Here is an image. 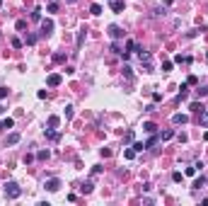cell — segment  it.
<instances>
[{"mask_svg":"<svg viewBox=\"0 0 208 206\" xmlns=\"http://www.w3.org/2000/svg\"><path fill=\"white\" fill-rule=\"evenodd\" d=\"M3 189H5V197H8V199H17L19 194H22V189L17 187V182H5V187H3Z\"/></svg>","mask_w":208,"mask_h":206,"instance_id":"cell-1","label":"cell"},{"mask_svg":"<svg viewBox=\"0 0 208 206\" xmlns=\"http://www.w3.org/2000/svg\"><path fill=\"white\" fill-rule=\"evenodd\" d=\"M136 51H138V58H140V63H145V70H150V61H153L150 51H143V49H136Z\"/></svg>","mask_w":208,"mask_h":206,"instance_id":"cell-2","label":"cell"},{"mask_svg":"<svg viewBox=\"0 0 208 206\" xmlns=\"http://www.w3.org/2000/svg\"><path fill=\"white\" fill-rule=\"evenodd\" d=\"M61 83H63V78H61L58 73H51L48 78H46V85H48V87H58Z\"/></svg>","mask_w":208,"mask_h":206,"instance_id":"cell-3","label":"cell"},{"mask_svg":"<svg viewBox=\"0 0 208 206\" xmlns=\"http://www.w3.org/2000/svg\"><path fill=\"white\" fill-rule=\"evenodd\" d=\"M44 187L48 189V192H58V189H61V179H58V177L46 179V184H44Z\"/></svg>","mask_w":208,"mask_h":206,"instance_id":"cell-4","label":"cell"},{"mask_svg":"<svg viewBox=\"0 0 208 206\" xmlns=\"http://www.w3.org/2000/svg\"><path fill=\"white\" fill-rule=\"evenodd\" d=\"M109 37H111L114 41H116V39H121V37H124V29L119 27V24H111V27H109Z\"/></svg>","mask_w":208,"mask_h":206,"instance_id":"cell-5","label":"cell"},{"mask_svg":"<svg viewBox=\"0 0 208 206\" xmlns=\"http://www.w3.org/2000/svg\"><path fill=\"white\" fill-rule=\"evenodd\" d=\"M199 126H201V129H208V112H206V109H201V112H199Z\"/></svg>","mask_w":208,"mask_h":206,"instance_id":"cell-6","label":"cell"},{"mask_svg":"<svg viewBox=\"0 0 208 206\" xmlns=\"http://www.w3.org/2000/svg\"><path fill=\"white\" fill-rule=\"evenodd\" d=\"M41 32H44V34L53 32V19H41Z\"/></svg>","mask_w":208,"mask_h":206,"instance_id":"cell-7","label":"cell"},{"mask_svg":"<svg viewBox=\"0 0 208 206\" xmlns=\"http://www.w3.org/2000/svg\"><path fill=\"white\" fill-rule=\"evenodd\" d=\"M186 121H189V116H186V114H174V116H172V124H177V126H179V124L184 126Z\"/></svg>","mask_w":208,"mask_h":206,"instance_id":"cell-8","label":"cell"},{"mask_svg":"<svg viewBox=\"0 0 208 206\" xmlns=\"http://www.w3.org/2000/svg\"><path fill=\"white\" fill-rule=\"evenodd\" d=\"M44 136H46L48 141H58V138H61V133H58V131H53V129H46V131H44Z\"/></svg>","mask_w":208,"mask_h":206,"instance_id":"cell-9","label":"cell"},{"mask_svg":"<svg viewBox=\"0 0 208 206\" xmlns=\"http://www.w3.org/2000/svg\"><path fill=\"white\" fill-rule=\"evenodd\" d=\"M143 131H145V133H155V131H157L155 121H145V124H143Z\"/></svg>","mask_w":208,"mask_h":206,"instance_id":"cell-10","label":"cell"},{"mask_svg":"<svg viewBox=\"0 0 208 206\" xmlns=\"http://www.w3.org/2000/svg\"><path fill=\"white\" fill-rule=\"evenodd\" d=\"M179 90H181V92H179V97H177V100L181 102V100H186V97H189V83H186V85H181Z\"/></svg>","mask_w":208,"mask_h":206,"instance_id":"cell-11","label":"cell"},{"mask_svg":"<svg viewBox=\"0 0 208 206\" xmlns=\"http://www.w3.org/2000/svg\"><path fill=\"white\" fill-rule=\"evenodd\" d=\"M58 124H61V119H58L56 114H51V116H48V129H58Z\"/></svg>","mask_w":208,"mask_h":206,"instance_id":"cell-12","label":"cell"},{"mask_svg":"<svg viewBox=\"0 0 208 206\" xmlns=\"http://www.w3.org/2000/svg\"><path fill=\"white\" fill-rule=\"evenodd\" d=\"M157 141H160V136H157V133H153L150 138L145 141V148H153V146H155V143H157Z\"/></svg>","mask_w":208,"mask_h":206,"instance_id":"cell-13","label":"cell"},{"mask_svg":"<svg viewBox=\"0 0 208 206\" xmlns=\"http://www.w3.org/2000/svg\"><path fill=\"white\" fill-rule=\"evenodd\" d=\"M111 10L114 12H121L124 10V0H111Z\"/></svg>","mask_w":208,"mask_h":206,"instance_id":"cell-14","label":"cell"},{"mask_svg":"<svg viewBox=\"0 0 208 206\" xmlns=\"http://www.w3.org/2000/svg\"><path fill=\"white\" fill-rule=\"evenodd\" d=\"M90 12H92V15H102V5H99V3H92Z\"/></svg>","mask_w":208,"mask_h":206,"instance_id":"cell-15","label":"cell"},{"mask_svg":"<svg viewBox=\"0 0 208 206\" xmlns=\"http://www.w3.org/2000/svg\"><path fill=\"white\" fill-rule=\"evenodd\" d=\"M121 70H124V78H126V80H131V78H133V68H131V66H124Z\"/></svg>","mask_w":208,"mask_h":206,"instance_id":"cell-16","label":"cell"},{"mask_svg":"<svg viewBox=\"0 0 208 206\" xmlns=\"http://www.w3.org/2000/svg\"><path fill=\"white\" fill-rule=\"evenodd\" d=\"M8 143H10V146L19 143V133H17V131H15V133H10V136H8Z\"/></svg>","mask_w":208,"mask_h":206,"instance_id":"cell-17","label":"cell"},{"mask_svg":"<svg viewBox=\"0 0 208 206\" xmlns=\"http://www.w3.org/2000/svg\"><path fill=\"white\" fill-rule=\"evenodd\" d=\"M174 63H191V56H174Z\"/></svg>","mask_w":208,"mask_h":206,"instance_id":"cell-18","label":"cell"},{"mask_svg":"<svg viewBox=\"0 0 208 206\" xmlns=\"http://www.w3.org/2000/svg\"><path fill=\"white\" fill-rule=\"evenodd\" d=\"M172 136H174V131H172V129H167V131H162V133H160V141H170Z\"/></svg>","mask_w":208,"mask_h":206,"instance_id":"cell-19","label":"cell"},{"mask_svg":"<svg viewBox=\"0 0 208 206\" xmlns=\"http://www.w3.org/2000/svg\"><path fill=\"white\" fill-rule=\"evenodd\" d=\"M12 126H15V119L5 116V119H3V129H12Z\"/></svg>","mask_w":208,"mask_h":206,"instance_id":"cell-20","label":"cell"},{"mask_svg":"<svg viewBox=\"0 0 208 206\" xmlns=\"http://www.w3.org/2000/svg\"><path fill=\"white\" fill-rule=\"evenodd\" d=\"M136 49H138V44L133 41V39H128V41H126V51L131 54V51H136Z\"/></svg>","mask_w":208,"mask_h":206,"instance_id":"cell-21","label":"cell"},{"mask_svg":"<svg viewBox=\"0 0 208 206\" xmlns=\"http://www.w3.org/2000/svg\"><path fill=\"white\" fill-rule=\"evenodd\" d=\"M124 158H126V160H133V158H136V150H133V148H126V150H124Z\"/></svg>","mask_w":208,"mask_h":206,"instance_id":"cell-22","label":"cell"},{"mask_svg":"<svg viewBox=\"0 0 208 206\" xmlns=\"http://www.w3.org/2000/svg\"><path fill=\"white\" fill-rule=\"evenodd\" d=\"M48 155H51L48 150H39V153H36V158H39V160H48Z\"/></svg>","mask_w":208,"mask_h":206,"instance_id":"cell-23","label":"cell"},{"mask_svg":"<svg viewBox=\"0 0 208 206\" xmlns=\"http://www.w3.org/2000/svg\"><path fill=\"white\" fill-rule=\"evenodd\" d=\"M15 27H17V32H24V29H27V22H24V19H17Z\"/></svg>","mask_w":208,"mask_h":206,"instance_id":"cell-24","label":"cell"},{"mask_svg":"<svg viewBox=\"0 0 208 206\" xmlns=\"http://www.w3.org/2000/svg\"><path fill=\"white\" fill-rule=\"evenodd\" d=\"M48 12H58V3H56V0H51V3H48Z\"/></svg>","mask_w":208,"mask_h":206,"instance_id":"cell-25","label":"cell"},{"mask_svg":"<svg viewBox=\"0 0 208 206\" xmlns=\"http://www.w3.org/2000/svg\"><path fill=\"white\" fill-rule=\"evenodd\" d=\"M82 41H85V29H82L80 34H78V41H75V46L80 49V46H82Z\"/></svg>","mask_w":208,"mask_h":206,"instance_id":"cell-26","label":"cell"},{"mask_svg":"<svg viewBox=\"0 0 208 206\" xmlns=\"http://www.w3.org/2000/svg\"><path fill=\"white\" fill-rule=\"evenodd\" d=\"M203 184H206V177H199L196 182H194V189H201Z\"/></svg>","mask_w":208,"mask_h":206,"instance_id":"cell-27","label":"cell"},{"mask_svg":"<svg viewBox=\"0 0 208 206\" xmlns=\"http://www.w3.org/2000/svg\"><path fill=\"white\" fill-rule=\"evenodd\" d=\"M172 70V61H165L162 63V73H170Z\"/></svg>","mask_w":208,"mask_h":206,"instance_id":"cell-28","label":"cell"},{"mask_svg":"<svg viewBox=\"0 0 208 206\" xmlns=\"http://www.w3.org/2000/svg\"><path fill=\"white\" fill-rule=\"evenodd\" d=\"M10 44H12V46H15V49H22V41H19L17 37H12V39H10Z\"/></svg>","mask_w":208,"mask_h":206,"instance_id":"cell-29","label":"cell"},{"mask_svg":"<svg viewBox=\"0 0 208 206\" xmlns=\"http://www.w3.org/2000/svg\"><path fill=\"white\" fill-rule=\"evenodd\" d=\"M73 116H75V112H73V107L68 104V107H65V119H73Z\"/></svg>","mask_w":208,"mask_h":206,"instance_id":"cell-30","label":"cell"},{"mask_svg":"<svg viewBox=\"0 0 208 206\" xmlns=\"http://www.w3.org/2000/svg\"><path fill=\"white\" fill-rule=\"evenodd\" d=\"M32 19H41V8H34V12H32Z\"/></svg>","mask_w":208,"mask_h":206,"instance_id":"cell-31","label":"cell"},{"mask_svg":"<svg viewBox=\"0 0 208 206\" xmlns=\"http://www.w3.org/2000/svg\"><path fill=\"white\" fill-rule=\"evenodd\" d=\"M111 51H114V54H119V56H121V54H124V51H121V46H119L116 41H114V44H111Z\"/></svg>","mask_w":208,"mask_h":206,"instance_id":"cell-32","label":"cell"},{"mask_svg":"<svg viewBox=\"0 0 208 206\" xmlns=\"http://www.w3.org/2000/svg\"><path fill=\"white\" fill-rule=\"evenodd\" d=\"M184 175H189V177H194V175H196V165H194V167H186V170H184Z\"/></svg>","mask_w":208,"mask_h":206,"instance_id":"cell-33","label":"cell"},{"mask_svg":"<svg viewBox=\"0 0 208 206\" xmlns=\"http://www.w3.org/2000/svg\"><path fill=\"white\" fill-rule=\"evenodd\" d=\"M82 192H85V194H90V192H92V182H85V184H82Z\"/></svg>","mask_w":208,"mask_h":206,"instance_id":"cell-34","label":"cell"},{"mask_svg":"<svg viewBox=\"0 0 208 206\" xmlns=\"http://www.w3.org/2000/svg\"><path fill=\"white\" fill-rule=\"evenodd\" d=\"M133 150H136V153H140V150H145V143H133Z\"/></svg>","mask_w":208,"mask_h":206,"instance_id":"cell-35","label":"cell"},{"mask_svg":"<svg viewBox=\"0 0 208 206\" xmlns=\"http://www.w3.org/2000/svg\"><path fill=\"white\" fill-rule=\"evenodd\" d=\"M8 95H10V90H8V87H0V100H5Z\"/></svg>","mask_w":208,"mask_h":206,"instance_id":"cell-36","label":"cell"},{"mask_svg":"<svg viewBox=\"0 0 208 206\" xmlns=\"http://www.w3.org/2000/svg\"><path fill=\"white\" fill-rule=\"evenodd\" d=\"M191 109H194V112L199 114V112H201V109H203V107H201V104H199V102H194V104H191Z\"/></svg>","mask_w":208,"mask_h":206,"instance_id":"cell-37","label":"cell"},{"mask_svg":"<svg viewBox=\"0 0 208 206\" xmlns=\"http://www.w3.org/2000/svg\"><path fill=\"white\" fill-rule=\"evenodd\" d=\"M53 61H56V63H61V61H65V56H63V54H56Z\"/></svg>","mask_w":208,"mask_h":206,"instance_id":"cell-38","label":"cell"},{"mask_svg":"<svg viewBox=\"0 0 208 206\" xmlns=\"http://www.w3.org/2000/svg\"><path fill=\"white\" fill-rule=\"evenodd\" d=\"M29 162H34V155H29V153H27V155H24V165H29Z\"/></svg>","mask_w":208,"mask_h":206,"instance_id":"cell-39","label":"cell"},{"mask_svg":"<svg viewBox=\"0 0 208 206\" xmlns=\"http://www.w3.org/2000/svg\"><path fill=\"white\" fill-rule=\"evenodd\" d=\"M181 177H184L181 172H174V175H172V179H174V182H181Z\"/></svg>","mask_w":208,"mask_h":206,"instance_id":"cell-40","label":"cell"},{"mask_svg":"<svg viewBox=\"0 0 208 206\" xmlns=\"http://www.w3.org/2000/svg\"><path fill=\"white\" fill-rule=\"evenodd\" d=\"M65 3H78V0H65Z\"/></svg>","mask_w":208,"mask_h":206,"instance_id":"cell-41","label":"cell"},{"mask_svg":"<svg viewBox=\"0 0 208 206\" xmlns=\"http://www.w3.org/2000/svg\"><path fill=\"white\" fill-rule=\"evenodd\" d=\"M0 129H3V121H0Z\"/></svg>","mask_w":208,"mask_h":206,"instance_id":"cell-42","label":"cell"},{"mask_svg":"<svg viewBox=\"0 0 208 206\" xmlns=\"http://www.w3.org/2000/svg\"><path fill=\"white\" fill-rule=\"evenodd\" d=\"M0 5H3V0H0Z\"/></svg>","mask_w":208,"mask_h":206,"instance_id":"cell-43","label":"cell"},{"mask_svg":"<svg viewBox=\"0 0 208 206\" xmlns=\"http://www.w3.org/2000/svg\"><path fill=\"white\" fill-rule=\"evenodd\" d=\"M206 58H208V54H206Z\"/></svg>","mask_w":208,"mask_h":206,"instance_id":"cell-44","label":"cell"},{"mask_svg":"<svg viewBox=\"0 0 208 206\" xmlns=\"http://www.w3.org/2000/svg\"><path fill=\"white\" fill-rule=\"evenodd\" d=\"M109 3H111V0H109Z\"/></svg>","mask_w":208,"mask_h":206,"instance_id":"cell-45","label":"cell"}]
</instances>
